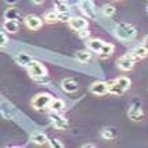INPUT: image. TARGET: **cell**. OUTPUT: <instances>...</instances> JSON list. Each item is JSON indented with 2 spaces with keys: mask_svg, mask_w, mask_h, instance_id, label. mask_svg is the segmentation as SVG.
Listing matches in <instances>:
<instances>
[{
  "mask_svg": "<svg viewBox=\"0 0 148 148\" xmlns=\"http://www.w3.org/2000/svg\"><path fill=\"white\" fill-rule=\"evenodd\" d=\"M4 1H6V3H8V4H16L18 0H4Z\"/></svg>",
  "mask_w": 148,
  "mask_h": 148,
  "instance_id": "obj_31",
  "label": "cell"
},
{
  "mask_svg": "<svg viewBox=\"0 0 148 148\" xmlns=\"http://www.w3.org/2000/svg\"><path fill=\"white\" fill-rule=\"evenodd\" d=\"M129 55H130V58H133L136 62H138V60L144 59L148 55V49L144 46V45H140V46L134 48L132 52H129Z\"/></svg>",
  "mask_w": 148,
  "mask_h": 148,
  "instance_id": "obj_12",
  "label": "cell"
},
{
  "mask_svg": "<svg viewBox=\"0 0 148 148\" xmlns=\"http://www.w3.org/2000/svg\"><path fill=\"white\" fill-rule=\"evenodd\" d=\"M115 35L122 41H132V39L136 38L137 31L133 25L127 24V23H120L119 25H116Z\"/></svg>",
  "mask_w": 148,
  "mask_h": 148,
  "instance_id": "obj_2",
  "label": "cell"
},
{
  "mask_svg": "<svg viewBox=\"0 0 148 148\" xmlns=\"http://www.w3.org/2000/svg\"><path fill=\"white\" fill-rule=\"evenodd\" d=\"M102 11H103V14L106 17H112L115 14L116 8H115V6H112V4H105L103 8H102Z\"/></svg>",
  "mask_w": 148,
  "mask_h": 148,
  "instance_id": "obj_26",
  "label": "cell"
},
{
  "mask_svg": "<svg viewBox=\"0 0 148 148\" xmlns=\"http://www.w3.org/2000/svg\"><path fill=\"white\" fill-rule=\"evenodd\" d=\"M53 101V97L50 95V94H38V95H35L31 101V105L32 108L35 109H45V108H49L50 102Z\"/></svg>",
  "mask_w": 148,
  "mask_h": 148,
  "instance_id": "obj_4",
  "label": "cell"
},
{
  "mask_svg": "<svg viewBox=\"0 0 148 148\" xmlns=\"http://www.w3.org/2000/svg\"><path fill=\"white\" fill-rule=\"evenodd\" d=\"M136 64V60L133 58H130V55L127 53V55H124L122 58L117 60V67L120 69V70H123V71H129V70H132L133 67Z\"/></svg>",
  "mask_w": 148,
  "mask_h": 148,
  "instance_id": "obj_8",
  "label": "cell"
},
{
  "mask_svg": "<svg viewBox=\"0 0 148 148\" xmlns=\"http://www.w3.org/2000/svg\"><path fill=\"white\" fill-rule=\"evenodd\" d=\"M69 24L71 27V29L77 31V32L88 28V21L85 18H82V17H71V20L69 21Z\"/></svg>",
  "mask_w": 148,
  "mask_h": 148,
  "instance_id": "obj_9",
  "label": "cell"
},
{
  "mask_svg": "<svg viewBox=\"0 0 148 148\" xmlns=\"http://www.w3.org/2000/svg\"><path fill=\"white\" fill-rule=\"evenodd\" d=\"M32 1L35 4H42V3H43V0H32Z\"/></svg>",
  "mask_w": 148,
  "mask_h": 148,
  "instance_id": "obj_33",
  "label": "cell"
},
{
  "mask_svg": "<svg viewBox=\"0 0 148 148\" xmlns=\"http://www.w3.org/2000/svg\"><path fill=\"white\" fill-rule=\"evenodd\" d=\"M62 88L66 91V92H75V91L78 90V84H77V81L75 80H73V78H64L63 81H62Z\"/></svg>",
  "mask_w": 148,
  "mask_h": 148,
  "instance_id": "obj_13",
  "label": "cell"
},
{
  "mask_svg": "<svg viewBox=\"0 0 148 148\" xmlns=\"http://www.w3.org/2000/svg\"><path fill=\"white\" fill-rule=\"evenodd\" d=\"M4 17H6V20H18V21H20L21 14H20V11H18L17 8L10 7L7 11L4 13Z\"/></svg>",
  "mask_w": 148,
  "mask_h": 148,
  "instance_id": "obj_23",
  "label": "cell"
},
{
  "mask_svg": "<svg viewBox=\"0 0 148 148\" xmlns=\"http://www.w3.org/2000/svg\"><path fill=\"white\" fill-rule=\"evenodd\" d=\"M45 21L48 23V24H55V23H58V21H60L59 20V13L56 11V10H53V11H48L46 14H45Z\"/></svg>",
  "mask_w": 148,
  "mask_h": 148,
  "instance_id": "obj_20",
  "label": "cell"
},
{
  "mask_svg": "<svg viewBox=\"0 0 148 148\" xmlns=\"http://www.w3.org/2000/svg\"><path fill=\"white\" fill-rule=\"evenodd\" d=\"M108 84H109V94L123 95L124 92L130 88L132 81H130V78H127V77H119V78L108 82Z\"/></svg>",
  "mask_w": 148,
  "mask_h": 148,
  "instance_id": "obj_1",
  "label": "cell"
},
{
  "mask_svg": "<svg viewBox=\"0 0 148 148\" xmlns=\"http://www.w3.org/2000/svg\"><path fill=\"white\" fill-rule=\"evenodd\" d=\"M80 34V38H88L90 36V32L87 31V29H82V31H78Z\"/></svg>",
  "mask_w": 148,
  "mask_h": 148,
  "instance_id": "obj_29",
  "label": "cell"
},
{
  "mask_svg": "<svg viewBox=\"0 0 148 148\" xmlns=\"http://www.w3.org/2000/svg\"><path fill=\"white\" fill-rule=\"evenodd\" d=\"M103 43H105V42L102 41V39H90V41L87 42V46H88L90 50L99 53L101 49H102V46H103Z\"/></svg>",
  "mask_w": 148,
  "mask_h": 148,
  "instance_id": "obj_16",
  "label": "cell"
},
{
  "mask_svg": "<svg viewBox=\"0 0 148 148\" xmlns=\"http://www.w3.org/2000/svg\"><path fill=\"white\" fill-rule=\"evenodd\" d=\"M49 144H50V147H56V148L64 147V145H63V143H60L58 138H52V140H49Z\"/></svg>",
  "mask_w": 148,
  "mask_h": 148,
  "instance_id": "obj_28",
  "label": "cell"
},
{
  "mask_svg": "<svg viewBox=\"0 0 148 148\" xmlns=\"http://www.w3.org/2000/svg\"><path fill=\"white\" fill-rule=\"evenodd\" d=\"M31 141L35 143V144H38V145H45V144H48L49 138L43 133H34L31 136Z\"/></svg>",
  "mask_w": 148,
  "mask_h": 148,
  "instance_id": "obj_17",
  "label": "cell"
},
{
  "mask_svg": "<svg viewBox=\"0 0 148 148\" xmlns=\"http://www.w3.org/2000/svg\"><path fill=\"white\" fill-rule=\"evenodd\" d=\"M16 60H17V63H18L20 66H27V67H28V64L32 62L31 56H28V55H25V53H20V55H17Z\"/></svg>",
  "mask_w": 148,
  "mask_h": 148,
  "instance_id": "obj_21",
  "label": "cell"
},
{
  "mask_svg": "<svg viewBox=\"0 0 148 148\" xmlns=\"http://www.w3.org/2000/svg\"><path fill=\"white\" fill-rule=\"evenodd\" d=\"M1 115H3V117H6V119H13V110H11V108L8 106L6 102H3L1 103Z\"/></svg>",
  "mask_w": 148,
  "mask_h": 148,
  "instance_id": "obj_25",
  "label": "cell"
},
{
  "mask_svg": "<svg viewBox=\"0 0 148 148\" xmlns=\"http://www.w3.org/2000/svg\"><path fill=\"white\" fill-rule=\"evenodd\" d=\"M49 109L52 112H63L66 109V102L62 101V99L53 98V101L50 102V105H49Z\"/></svg>",
  "mask_w": 148,
  "mask_h": 148,
  "instance_id": "obj_15",
  "label": "cell"
},
{
  "mask_svg": "<svg viewBox=\"0 0 148 148\" xmlns=\"http://www.w3.org/2000/svg\"><path fill=\"white\" fill-rule=\"evenodd\" d=\"M143 108H141V103L138 101H134L132 106H130V110H129V117L132 119L133 122H140L143 119Z\"/></svg>",
  "mask_w": 148,
  "mask_h": 148,
  "instance_id": "obj_6",
  "label": "cell"
},
{
  "mask_svg": "<svg viewBox=\"0 0 148 148\" xmlns=\"http://www.w3.org/2000/svg\"><path fill=\"white\" fill-rule=\"evenodd\" d=\"M147 10H148V7H147Z\"/></svg>",
  "mask_w": 148,
  "mask_h": 148,
  "instance_id": "obj_34",
  "label": "cell"
},
{
  "mask_svg": "<svg viewBox=\"0 0 148 148\" xmlns=\"http://www.w3.org/2000/svg\"><path fill=\"white\" fill-rule=\"evenodd\" d=\"M113 50H115V46L112 43H103V46H102V49H101V52H99L98 55H99V58L105 59L108 56H110L113 53Z\"/></svg>",
  "mask_w": 148,
  "mask_h": 148,
  "instance_id": "obj_19",
  "label": "cell"
},
{
  "mask_svg": "<svg viewBox=\"0 0 148 148\" xmlns=\"http://www.w3.org/2000/svg\"><path fill=\"white\" fill-rule=\"evenodd\" d=\"M20 28V23L18 20H6L3 24V29L8 34H16Z\"/></svg>",
  "mask_w": 148,
  "mask_h": 148,
  "instance_id": "obj_14",
  "label": "cell"
},
{
  "mask_svg": "<svg viewBox=\"0 0 148 148\" xmlns=\"http://www.w3.org/2000/svg\"><path fill=\"white\" fill-rule=\"evenodd\" d=\"M24 21H25L27 28H29L32 31H36V29H39L42 27V20L36 16H27Z\"/></svg>",
  "mask_w": 148,
  "mask_h": 148,
  "instance_id": "obj_11",
  "label": "cell"
},
{
  "mask_svg": "<svg viewBox=\"0 0 148 148\" xmlns=\"http://www.w3.org/2000/svg\"><path fill=\"white\" fill-rule=\"evenodd\" d=\"M116 136H117V133L113 127H106V129H103V132H102V137L103 138H106V140H113Z\"/></svg>",
  "mask_w": 148,
  "mask_h": 148,
  "instance_id": "obj_24",
  "label": "cell"
},
{
  "mask_svg": "<svg viewBox=\"0 0 148 148\" xmlns=\"http://www.w3.org/2000/svg\"><path fill=\"white\" fill-rule=\"evenodd\" d=\"M28 71H29V75L32 77L35 81L42 78V77H45V75H48L46 67L43 66L41 62H38V60H32V62L28 64Z\"/></svg>",
  "mask_w": 148,
  "mask_h": 148,
  "instance_id": "obj_3",
  "label": "cell"
},
{
  "mask_svg": "<svg viewBox=\"0 0 148 148\" xmlns=\"http://www.w3.org/2000/svg\"><path fill=\"white\" fill-rule=\"evenodd\" d=\"M80 8L85 14V17H88V18H95L97 17V7H95L92 0H81Z\"/></svg>",
  "mask_w": 148,
  "mask_h": 148,
  "instance_id": "obj_5",
  "label": "cell"
},
{
  "mask_svg": "<svg viewBox=\"0 0 148 148\" xmlns=\"http://www.w3.org/2000/svg\"><path fill=\"white\" fill-rule=\"evenodd\" d=\"M143 45H144V46H145V48L148 49V35L145 36V38H144V42H143Z\"/></svg>",
  "mask_w": 148,
  "mask_h": 148,
  "instance_id": "obj_30",
  "label": "cell"
},
{
  "mask_svg": "<svg viewBox=\"0 0 148 148\" xmlns=\"http://www.w3.org/2000/svg\"><path fill=\"white\" fill-rule=\"evenodd\" d=\"M75 59H77L78 62H81V63H88L91 60V53L87 52V50H78V52L75 53Z\"/></svg>",
  "mask_w": 148,
  "mask_h": 148,
  "instance_id": "obj_22",
  "label": "cell"
},
{
  "mask_svg": "<svg viewBox=\"0 0 148 148\" xmlns=\"http://www.w3.org/2000/svg\"><path fill=\"white\" fill-rule=\"evenodd\" d=\"M94 147H95L94 144H84L82 145V148H94Z\"/></svg>",
  "mask_w": 148,
  "mask_h": 148,
  "instance_id": "obj_32",
  "label": "cell"
},
{
  "mask_svg": "<svg viewBox=\"0 0 148 148\" xmlns=\"http://www.w3.org/2000/svg\"><path fill=\"white\" fill-rule=\"evenodd\" d=\"M50 120H52V123L56 129H63V130L69 129V122L63 116H60V112H52L50 113Z\"/></svg>",
  "mask_w": 148,
  "mask_h": 148,
  "instance_id": "obj_7",
  "label": "cell"
},
{
  "mask_svg": "<svg viewBox=\"0 0 148 148\" xmlns=\"http://www.w3.org/2000/svg\"><path fill=\"white\" fill-rule=\"evenodd\" d=\"M7 42H8V38H7V35H6V31L1 29V32H0V46L4 48Z\"/></svg>",
  "mask_w": 148,
  "mask_h": 148,
  "instance_id": "obj_27",
  "label": "cell"
},
{
  "mask_svg": "<svg viewBox=\"0 0 148 148\" xmlns=\"http://www.w3.org/2000/svg\"><path fill=\"white\" fill-rule=\"evenodd\" d=\"M90 91L95 95H105L109 92V84L103 81H95L90 87Z\"/></svg>",
  "mask_w": 148,
  "mask_h": 148,
  "instance_id": "obj_10",
  "label": "cell"
},
{
  "mask_svg": "<svg viewBox=\"0 0 148 148\" xmlns=\"http://www.w3.org/2000/svg\"><path fill=\"white\" fill-rule=\"evenodd\" d=\"M55 10L58 11L59 14L70 13V7H69V3H66V1H62V0H55Z\"/></svg>",
  "mask_w": 148,
  "mask_h": 148,
  "instance_id": "obj_18",
  "label": "cell"
}]
</instances>
